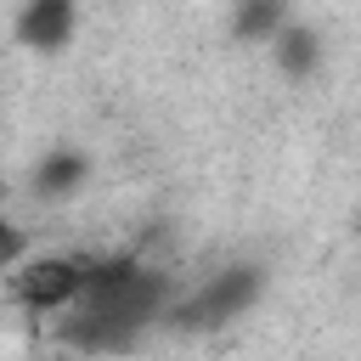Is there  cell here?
<instances>
[{
	"label": "cell",
	"mask_w": 361,
	"mask_h": 361,
	"mask_svg": "<svg viewBox=\"0 0 361 361\" xmlns=\"http://www.w3.org/2000/svg\"><path fill=\"white\" fill-rule=\"evenodd\" d=\"M175 293H180L175 271L141 254H96L79 305L62 316V344L79 350L85 361L130 355L152 327H164Z\"/></svg>",
	"instance_id": "1"
},
{
	"label": "cell",
	"mask_w": 361,
	"mask_h": 361,
	"mask_svg": "<svg viewBox=\"0 0 361 361\" xmlns=\"http://www.w3.org/2000/svg\"><path fill=\"white\" fill-rule=\"evenodd\" d=\"M28 254H34V237H28V226H17V220L0 209V282H6V276H11V271L28 259Z\"/></svg>",
	"instance_id": "8"
},
{
	"label": "cell",
	"mask_w": 361,
	"mask_h": 361,
	"mask_svg": "<svg viewBox=\"0 0 361 361\" xmlns=\"http://www.w3.org/2000/svg\"><path fill=\"white\" fill-rule=\"evenodd\" d=\"M288 17H293V11H288V6H276V0L237 6V11H231V39H237V45H271V39H276V28H282Z\"/></svg>",
	"instance_id": "7"
},
{
	"label": "cell",
	"mask_w": 361,
	"mask_h": 361,
	"mask_svg": "<svg viewBox=\"0 0 361 361\" xmlns=\"http://www.w3.org/2000/svg\"><path fill=\"white\" fill-rule=\"evenodd\" d=\"M259 293H265V271L259 265H220L203 282L175 293L164 327H175V333H214V327L237 322L243 310H254Z\"/></svg>",
	"instance_id": "3"
},
{
	"label": "cell",
	"mask_w": 361,
	"mask_h": 361,
	"mask_svg": "<svg viewBox=\"0 0 361 361\" xmlns=\"http://www.w3.org/2000/svg\"><path fill=\"white\" fill-rule=\"evenodd\" d=\"M85 186H90V158L79 147H51L34 164V197H45V203H68Z\"/></svg>",
	"instance_id": "5"
},
{
	"label": "cell",
	"mask_w": 361,
	"mask_h": 361,
	"mask_svg": "<svg viewBox=\"0 0 361 361\" xmlns=\"http://www.w3.org/2000/svg\"><path fill=\"white\" fill-rule=\"evenodd\" d=\"M90 259H96L90 248H34L0 282V293H6V305L28 310V316H68L90 282Z\"/></svg>",
	"instance_id": "2"
},
{
	"label": "cell",
	"mask_w": 361,
	"mask_h": 361,
	"mask_svg": "<svg viewBox=\"0 0 361 361\" xmlns=\"http://www.w3.org/2000/svg\"><path fill=\"white\" fill-rule=\"evenodd\" d=\"M265 51H271L276 73H282V79H293V85H299V79H310V73L322 68V34H316L310 23H299V17H288Z\"/></svg>",
	"instance_id": "6"
},
{
	"label": "cell",
	"mask_w": 361,
	"mask_h": 361,
	"mask_svg": "<svg viewBox=\"0 0 361 361\" xmlns=\"http://www.w3.org/2000/svg\"><path fill=\"white\" fill-rule=\"evenodd\" d=\"M79 6H68V0H28L17 17H11V39L17 45H28V51H62V45H73V34H79Z\"/></svg>",
	"instance_id": "4"
}]
</instances>
